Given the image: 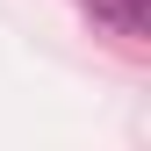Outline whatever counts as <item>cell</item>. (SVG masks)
<instances>
[{"instance_id":"obj_1","label":"cell","mask_w":151,"mask_h":151,"mask_svg":"<svg viewBox=\"0 0 151 151\" xmlns=\"http://www.w3.org/2000/svg\"><path fill=\"white\" fill-rule=\"evenodd\" d=\"M93 22H108L115 36H144L151 29V0H86Z\"/></svg>"}]
</instances>
